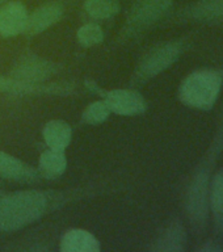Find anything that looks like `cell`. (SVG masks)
Segmentation results:
<instances>
[{"instance_id": "30bf717a", "label": "cell", "mask_w": 223, "mask_h": 252, "mask_svg": "<svg viewBox=\"0 0 223 252\" xmlns=\"http://www.w3.org/2000/svg\"><path fill=\"white\" fill-rule=\"evenodd\" d=\"M188 234L180 220L167 224L154 240L151 250L155 252H181L187 248Z\"/></svg>"}, {"instance_id": "9a60e30c", "label": "cell", "mask_w": 223, "mask_h": 252, "mask_svg": "<svg viewBox=\"0 0 223 252\" xmlns=\"http://www.w3.org/2000/svg\"><path fill=\"white\" fill-rule=\"evenodd\" d=\"M43 139L51 150L63 151L68 147L72 137V129L66 121L53 120L49 121L43 127Z\"/></svg>"}, {"instance_id": "4fadbf2b", "label": "cell", "mask_w": 223, "mask_h": 252, "mask_svg": "<svg viewBox=\"0 0 223 252\" xmlns=\"http://www.w3.org/2000/svg\"><path fill=\"white\" fill-rule=\"evenodd\" d=\"M209 213L216 234L223 238V167L213 173L209 190Z\"/></svg>"}, {"instance_id": "e0dca14e", "label": "cell", "mask_w": 223, "mask_h": 252, "mask_svg": "<svg viewBox=\"0 0 223 252\" xmlns=\"http://www.w3.org/2000/svg\"><path fill=\"white\" fill-rule=\"evenodd\" d=\"M84 9L91 17L96 20L109 19L120 11L116 0H86Z\"/></svg>"}, {"instance_id": "9c48e42d", "label": "cell", "mask_w": 223, "mask_h": 252, "mask_svg": "<svg viewBox=\"0 0 223 252\" xmlns=\"http://www.w3.org/2000/svg\"><path fill=\"white\" fill-rule=\"evenodd\" d=\"M28 9L21 1H9L0 8V34L13 37L24 33L28 21Z\"/></svg>"}, {"instance_id": "6da1fadb", "label": "cell", "mask_w": 223, "mask_h": 252, "mask_svg": "<svg viewBox=\"0 0 223 252\" xmlns=\"http://www.w3.org/2000/svg\"><path fill=\"white\" fill-rule=\"evenodd\" d=\"M223 151V122L218 126L208 150L200 163L196 165L192 176L185 189L184 208L192 227L202 232L208 226L209 213V190L213 173L221 153Z\"/></svg>"}, {"instance_id": "7c38bea8", "label": "cell", "mask_w": 223, "mask_h": 252, "mask_svg": "<svg viewBox=\"0 0 223 252\" xmlns=\"http://www.w3.org/2000/svg\"><path fill=\"white\" fill-rule=\"evenodd\" d=\"M62 15L63 9L62 7H59L58 4H46V5L37 8L32 15L28 16L24 33L29 35L42 33L43 31H46L47 28L58 23Z\"/></svg>"}, {"instance_id": "44dd1931", "label": "cell", "mask_w": 223, "mask_h": 252, "mask_svg": "<svg viewBox=\"0 0 223 252\" xmlns=\"http://www.w3.org/2000/svg\"><path fill=\"white\" fill-rule=\"evenodd\" d=\"M197 251L198 252H222L223 247L220 244L218 240H208V242H205L201 247L197 248Z\"/></svg>"}, {"instance_id": "ba28073f", "label": "cell", "mask_w": 223, "mask_h": 252, "mask_svg": "<svg viewBox=\"0 0 223 252\" xmlns=\"http://www.w3.org/2000/svg\"><path fill=\"white\" fill-rule=\"evenodd\" d=\"M110 110L120 116H135L146 112L147 101L139 92L133 90H113L104 92Z\"/></svg>"}, {"instance_id": "3957f363", "label": "cell", "mask_w": 223, "mask_h": 252, "mask_svg": "<svg viewBox=\"0 0 223 252\" xmlns=\"http://www.w3.org/2000/svg\"><path fill=\"white\" fill-rule=\"evenodd\" d=\"M223 86V74L213 68L193 71L181 82L179 98L184 105L198 110H210L216 105Z\"/></svg>"}, {"instance_id": "277c9868", "label": "cell", "mask_w": 223, "mask_h": 252, "mask_svg": "<svg viewBox=\"0 0 223 252\" xmlns=\"http://www.w3.org/2000/svg\"><path fill=\"white\" fill-rule=\"evenodd\" d=\"M185 51V39H172L161 42L150 49L138 63L134 72V82L146 83L151 80L181 58Z\"/></svg>"}, {"instance_id": "5b68a950", "label": "cell", "mask_w": 223, "mask_h": 252, "mask_svg": "<svg viewBox=\"0 0 223 252\" xmlns=\"http://www.w3.org/2000/svg\"><path fill=\"white\" fill-rule=\"evenodd\" d=\"M57 71V64L35 55L24 57L11 71V78L28 87L35 86L51 78Z\"/></svg>"}, {"instance_id": "d6986e66", "label": "cell", "mask_w": 223, "mask_h": 252, "mask_svg": "<svg viewBox=\"0 0 223 252\" xmlns=\"http://www.w3.org/2000/svg\"><path fill=\"white\" fill-rule=\"evenodd\" d=\"M76 37H78V41L80 42V45L86 47H91L96 46V45L102 42L104 33H102V29L100 28V25L91 23L83 25L82 28H79Z\"/></svg>"}, {"instance_id": "8fae6325", "label": "cell", "mask_w": 223, "mask_h": 252, "mask_svg": "<svg viewBox=\"0 0 223 252\" xmlns=\"http://www.w3.org/2000/svg\"><path fill=\"white\" fill-rule=\"evenodd\" d=\"M0 177L19 183H37L41 177L38 169H34L27 163L7 153L0 151Z\"/></svg>"}, {"instance_id": "ffe728a7", "label": "cell", "mask_w": 223, "mask_h": 252, "mask_svg": "<svg viewBox=\"0 0 223 252\" xmlns=\"http://www.w3.org/2000/svg\"><path fill=\"white\" fill-rule=\"evenodd\" d=\"M31 87L17 83L12 78H5L0 75V92H28Z\"/></svg>"}, {"instance_id": "8992f818", "label": "cell", "mask_w": 223, "mask_h": 252, "mask_svg": "<svg viewBox=\"0 0 223 252\" xmlns=\"http://www.w3.org/2000/svg\"><path fill=\"white\" fill-rule=\"evenodd\" d=\"M185 23L216 25L223 23V0H197L179 13Z\"/></svg>"}, {"instance_id": "7a4b0ae2", "label": "cell", "mask_w": 223, "mask_h": 252, "mask_svg": "<svg viewBox=\"0 0 223 252\" xmlns=\"http://www.w3.org/2000/svg\"><path fill=\"white\" fill-rule=\"evenodd\" d=\"M49 198L38 190H20L0 198V231H16L46 213Z\"/></svg>"}, {"instance_id": "5bb4252c", "label": "cell", "mask_w": 223, "mask_h": 252, "mask_svg": "<svg viewBox=\"0 0 223 252\" xmlns=\"http://www.w3.org/2000/svg\"><path fill=\"white\" fill-rule=\"evenodd\" d=\"M61 251L63 252H98L100 242L96 236L83 228H72L62 236Z\"/></svg>"}, {"instance_id": "52a82bcc", "label": "cell", "mask_w": 223, "mask_h": 252, "mask_svg": "<svg viewBox=\"0 0 223 252\" xmlns=\"http://www.w3.org/2000/svg\"><path fill=\"white\" fill-rule=\"evenodd\" d=\"M173 0H137L131 9L129 24L133 31H141L160 20Z\"/></svg>"}, {"instance_id": "ac0fdd59", "label": "cell", "mask_w": 223, "mask_h": 252, "mask_svg": "<svg viewBox=\"0 0 223 252\" xmlns=\"http://www.w3.org/2000/svg\"><path fill=\"white\" fill-rule=\"evenodd\" d=\"M110 113L112 110L105 100H98V101L91 102L90 105L87 106L86 110L83 112V121L90 125H97L105 121Z\"/></svg>"}, {"instance_id": "2e32d148", "label": "cell", "mask_w": 223, "mask_h": 252, "mask_svg": "<svg viewBox=\"0 0 223 252\" xmlns=\"http://www.w3.org/2000/svg\"><path fill=\"white\" fill-rule=\"evenodd\" d=\"M67 168V159L63 151L46 150L39 157V173L46 179L61 176Z\"/></svg>"}]
</instances>
